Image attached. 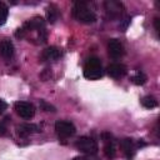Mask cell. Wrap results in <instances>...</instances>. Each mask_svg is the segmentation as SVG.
<instances>
[{
    "mask_svg": "<svg viewBox=\"0 0 160 160\" xmlns=\"http://www.w3.org/2000/svg\"><path fill=\"white\" fill-rule=\"evenodd\" d=\"M72 15L79 22H82V24H91V22H95L96 20L95 12L89 8L88 2L85 1H76L74 4Z\"/></svg>",
    "mask_w": 160,
    "mask_h": 160,
    "instance_id": "obj_1",
    "label": "cell"
},
{
    "mask_svg": "<svg viewBox=\"0 0 160 160\" xmlns=\"http://www.w3.org/2000/svg\"><path fill=\"white\" fill-rule=\"evenodd\" d=\"M84 76L89 80H98L102 76V66L99 58L91 56L88 59L84 66Z\"/></svg>",
    "mask_w": 160,
    "mask_h": 160,
    "instance_id": "obj_2",
    "label": "cell"
},
{
    "mask_svg": "<svg viewBox=\"0 0 160 160\" xmlns=\"http://www.w3.org/2000/svg\"><path fill=\"white\" fill-rule=\"evenodd\" d=\"M75 146L79 151L84 152V154H88V155H95L99 150L98 148V144L96 141L92 139V138H89V136H81L76 140L75 142Z\"/></svg>",
    "mask_w": 160,
    "mask_h": 160,
    "instance_id": "obj_3",
    "label": "cell"
},
{
    "mask_svg": "<svg viewBox=\"0 0 160 160\" xmlns=\"http://www.w3.org/2000/svg\"><path fill=\"white\" fill-rule=\"evenodd\" d=\"M55 131H56L59 138L66 139V138L72 136L75 134L76 129H75V125L72 122L66 121V120H59L55 122Z\"/></svg>",
    "mask_w": 160,
    "mask_h": 160,
    "instance_id": "obj_4",
    "label": "cell"
},
{
    "mask_svg": "<svg viewBox=\"0 0 160 160\" xmlns=\"http://www.w3.org/2000/svg\"><path fill=\"white\" fill-rule=\"evenodd\" d=\"M102 141H104V154L108 159H114L116 156V141L112 134L105 131L101 134Z\"/></svg>",
    "mask_w": 160,
    "mask_h": 160,
    "instance_id": "obj_5",
    "label": "cell"
},
{
    "mask_svg": "<svg viewBox=\"0 0 160 160\" xmlns=\"http://www.w3.org/2000/svg\"><path fill=\"white\" fill-rule=\"evenodd\" d=\"M16 114L22 119H31L35 115V108L28 101H16L14 105Z\"/></svg>",
    "mask_w": 160,
    "mask_h": 160,
    "instance_id": "obj_6",
    "label": "cell"
},
{
    "mask_svg": "<svg viewBox=\"0 0 160 160\" xmlns=\"http://www.w3.org/2000/svg\"><path fill=\"white\" fill-rule=\"evenodd\" d=\"M104 8L106 10V14L114 19V18H119L122 15V11H124V6L121 2L119 1H115V0H108L104 2Z\"/></svg>",
    "mask_w": 160,
    "mask_h": 160,
    "instance_id": "obj_7",
    "label": "cell"
},
{
    "mask_svg": "<svg viewBox=\"0 0 160 160\" xmlns=\"http://www.w3.org/2000/svg\"><path fill=\"white\" fill-rule=\"evenodd\" d=\"M108 52L112 59H120L125 54L124 45L118 39H111L108 44Z\"/></svg>",
    "mask_w": 160,
    "mask_h": 160,
    "instance_id": "obj_8",
    "label": "cell"
},
{
    "mask_svg": "<svg viewBox=\"0 0 160 160\" xmlns=\"http://www.w3.org/2000/svg\"><path fill=\"white\" fill-rule=\"evenodd\" d=\"M108 71V75L112 79H121L126 75L128 72V69L124 64H119V62H114V64H110L106 69Z\"/></svg>",
    "mask_w": 160,
    "mask_h": 160,
    "instance_id": "obj_9",
    "label": "cell"
},
{
    "mask_svg": "<svg viewBox=\"0 0 160 160\" xmlns=\"http://www.w3.org/2000/svg\"><path fill=\"white\" fill-rule=\"evenodd\" d=\"M120 145H121V149H122V152H124L125 158H126L128 160H132V158L135 156V150H136L132 139L126 138V139L121 140Z\"/></svg>",
    "mask_w": 160,
    "mask_h": 160,
    "instance_id": "obj_10",
    "label": "cell"
},
{
    "mask_svg": "<svg viewBox=\"0 0 160 160\" xmlns=\"http://www.w3.org/2000/svg\"><path fill=\"white\" fill-rule=\"evenodd\" d=\"M14 55V45L10 40H1L0 41V56L9 59Z\"/></svg>",
    "mask_w": 160,
    "mask_h": 160,
    "instance_id": "obj_11",
    "label": "cell"
},
{
    "mask_svg": "<svg viewBox=\"0 0 160 160\" xmlns=\"http://www.w3.org/2000/svg\"><path fill=\"white\" fill-rule=\"evenodd\" d=\"M59 56H60V50L56 46H49V48H46L42 51V55H41L42 60H46V61L56 60Z\"/></svg>",
    "mask_w": 160,
    "mask_h": 160,
    "instance_id": "obj_12",
    "label": "cell"
},
{
    "mask_svg": "<svg viewBox=\"0 0 160 160\" xmlns=\"http://www.w3.org/2000/svg\"><path fill=\"white\" fill-rule=\"evenodd\" d=\"M16 129H18V134L20 136H28V135H30L32 132H39L40 131L39 128L36 125H34V124H21Z\"/></svg>",
    "mask_w": 160,
    "mask_h": 160,
    "instance_id": "obj_13",
    "label": "cell"
},
{
    "mask_svg": "<svg viewBox=\"0 0 160 160\" xmlns=\"http://www.w3.org/2000/svg\"><path fill=\"white\" fill-rule=\"evenodd\" d=\"M141 104H142V106L146 108V109H152V108H156V106H158L156 99H155L154 96H150V95L144 96L142 100H141Z\"/></svg>",
    "mask_w": 160,
    "mask_h": 160,
    "instance_id": "obj_14",
    "label": "cell"
},
{
    "mask_svg": "<svg viewBox=\"0 0 160 160\" xmlns=\"http://www.w3.org/2000/svg\"><path fill=\"white\" fill-rule=\"evenodd\" d=\"M58 15H59V12H58L56 6H55V5H50V6L48 8V10H46L48 20H49L50 22H55V20L58 19Z\"/></svg>",
    "mask_w": 160,
    "mask_h": 160,
    "instance_id": "obj_15",
    "label": "cell"
},
{
    "mask_svg": "<svg viewBox=\"0 0 160 160\" xmlns=\"http://www.w3.org/2000/svg\"><path fill=\"white\" fill-rule=\"evenodd\" d=\"M131 81L135 84V85H142L146 82V75L141 71H138L132 78H131Z\"/></svg>",
    "mask_w": 160,
    "mask_h": 160,
    "instance_id": "obj_16",
    "label": "cell"
},
{
    "mask_svg": "<svg viewBox=\"0 0 160 160\" xmlns=\"http://www.w3.org/2000/svg\"><path fill=\"white\" fill-rule=\"evenodd\" d=\"M8 14H9V9L4 2H0V25L5 24L6 19H8Z\"/></svg>",
    "mask_w": 160,
    "mask_h": 160,
    "instance_id": "obj_17",
    "label": "cell"
},
{
    "mask_svg": "<svg viewBox=\"0 0 160 160\" xmlns=\"http://www.w3.org/2000/svg\"><path fill=\"white\" fill-rule=\"evenodd\" d=\"M40 106H41V109L44 110V111H55V108L52 106V105H50L49 102H46V101H44V100H41L40 101Z\"/></svg>",
    "mask_w": 160,
    "mask_h": 160,
    "instance_id": "obj_18",
    "label": "cell"
},
{
    "mask_svg": "<svg viewBox=\"0 0 160 160\" xmlns=\"http://www.w3.org/2000/svg\"><path fill=\"white\" fill-rule=\"evenodd\" d=\"M6 106H8V105H6V102H5L4 100H1V99H0V114H2V112L6 110Z\"/></svg>",
    "mask_w": 160,
    "mask_h": 160,
    "instance_id": "obj_19",
    "label": "cell"
},
{
    "mask_svg": "<svg viewBox=\"0 0 160 160\" xmlns=\"http://www.w3.org/2000/svg\"><path fill=\"white\" fill-rule=\"evenodd\" d=\"M154 25H155V30L159 32V31H160V28H159V18H155V20H154Z\"/></svg>",
    "mask_w": 160,
    "mask_h": 160,
    "instance_id": "obj_20",
    "label": "cell"
},
{
    "mask_svg": "<svg viewBox=\"0 0 160 160\" xmlns=\"http://www.w3.org/2000/svg\"><path fill=\"white\" fill-rule=\"evenodd\" d=\"M6 134V128L2 125V124H0V135L2 136V135H5Z\"/></svg>",
    "mask_w": 160,
    "mask_h": 160,
    "instance_id": "obj_21",
    "label": "cell"
},
{
    "mask_svg": "<svg viewBox=\"0 0 160 160\" xmlns=\"http://www.w3.org/2000/svg\"><path fill=\"white\" fill-rule=\"evenodd\" d=\"M72 160H90V159H88L86 156H76V158H74Z\"/></svg>",
    "mask_w": 160,
    "mask_h": 160,
    "instance_id": "obj_22",
    "label": "cell"
}]
</instances>
